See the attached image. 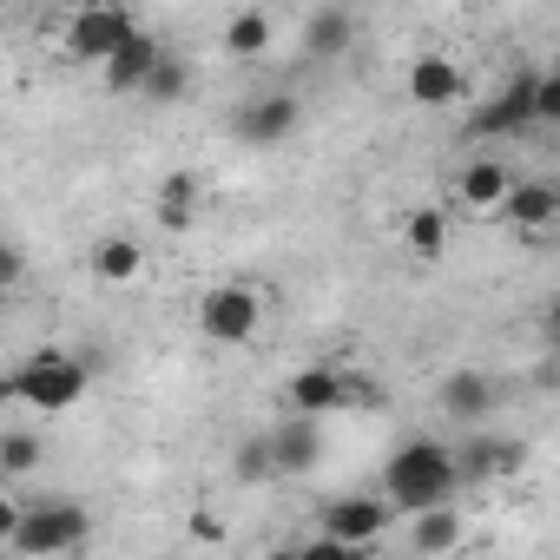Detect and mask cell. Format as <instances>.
Segmentation results:
<instances>
[{
	"mask_svg": "<svg viewBox=\"0 0 560 560\" xmlns=\"http://www.w3.org/2000/svg\"><path fill=\"white\" fill-rule=\"evenodd\" d=\"M8 298H14V291H0V311H8Z\"/></svg>",
	"mask_w": 560,
	"mask_h": 560,
	"instance_id": "obj_32",
	"label": "cell"
},
{
	"mask_svg": "<svg viewBox=\"0 0 560 560\" xmlns=\"http://www.w3.org/2000/svg\"><path fill=\"white\" fill-rule=\"evenodd\" d=\"M231 468H237V481H244V488L277 481V468H270V442H264V435H244V442H237V455H231Z\"/></svg>",
	"mask_w": 560,
	"mask_h": 560,
	"instance_id": "obj_25",
	"label": "cell"
},
{
	"mask_svg": "<svg viewBox=\"0 0 560 560\" xmlns=\"http://www.w3.org/2000/svg\"><path fill=\"white\" fill-rule=\"evenodd\" d=\"M86 383H93L86 357L47 343V350H34V357L14 363V376L0 383V396H14V402H27V409H40V416H60V409H73V402L86 396Z\"/></svg>",
	"mask_w": 560,
	"mask_h": 560,
	"instance_id": "obj_2",
	"label": "cell"
},
{
	"mask_svg": "<svg viewBox=\"0 0 560 560\" xmlns=\"http://www.w3.org/2000/svg\"><path fill=\"white\" fill-rule=\"evenodd\" d=\"M298 126H304L298 93H264V100H244V106L231 113V132H237L244 145H284Z\"/></svg>",
	"mask_w": 560,
	"mask_h": 560,
	"instance_id": "obj_8",
	"label": "cell"
},
{
	"mask_svg": "<svg viewBox=\"0 0 560 560\" xmlns=\"http://www.w3.org/2000/svg\"><path fill=\"white\" fill-rule=\"evenodd\" d=\"M185 93H191V67H185L178 54H165V60L145 73V86H139V100H145V106H178Z\"/></svg>",
	"mask_w": 560,
	"mask_h": 560,
	"instance_id": "obj_21",
	"label": "cell"
},
{
	"mask_svg": "<svg viewBox=\"0 0 560 560\" xmlns=\"http://www.w3.org/2000/svg\"><path fill=\"white\" fill-rule=\"evenodd\" d=\"M402 244L429 264V257H442V244H448V211H435V205H422V211H409L402 218Z\"/></svg>",
	"mask_w": 560,
	"mask_h": 560,
	"instance_id": "obj_22",
	"label": "cell"
},
{
	"mask_svg": "<svg viewBox=\"0 0 560 560\" xmlns=\"http://www.w3.org/2000/svg\"><path fill=\"white\" fill-rule=\"evenodd\" d=\"M284 402H291V416L324 422V416H337V409H350V402H370V389H363V383H350V376H343V370H330V363H311V370H298V376H291Z\"/></svg>",
	"mask_w": 560,
	"mask_h": 560,
	"instance_id": "obj_5",
	"label": "cell"
},
{
	"mask_svg": "<svg viewBox=\"0 0 560 560\" xmlns=\"http://www.w3.org/2000/svg\"><path fill=\"white\" fill-rule=\"evenodd\" d=\"M527 126H534V73H514L501 93H488L468 113V132L475 139H521Z\"/></svg>",
	"mask_w": 560,
	"mask_h": 560,
	"instance_id": "obj_7",
	"label": "cell"
},
{
	"mask_svg": "<svg viewBox=\"0 0 560 560\" xmlns=\"http://www.w3.org/2000/svg\"><path fill=\"white\" fill-rule=\"evenodd\" d=\"M501 211H508V224H521V231H547L553 218H560V191L547 185V178H514L508 185V198H501Z\"/></svg>",
	"mask_w": 560,
	"mask_h": 560,
	"instance_id": "obj_16",
	"label": "cell"
},
{
	"mask_svg": "<svg viewBox=\"0 0 560 560\" xmlns=\"http://www.w3.org/2000/svg\"><path fill=\"white\" fill-rule=\"evenodd\" d=\"M298 553H304V560H370L363 547H343V540H324V534H317V540H298Z\"/></svg>",
	"mask_w": 560,
	"mask_h": 560,
	"instance_id": "obj_27",
	"label": "cell"
},
{
	"mask_svg": "<svg viewBox=\"0 0 560 560\" xmlns=\"http://www.w3.org/2000/svg\"><path fill=\"white\" fill-rule=\"evenodd\" d=\"M191 527H198V540H224V527H218V514H191Z\"/></svg>",
	"mask_w": 560,
	"mask_h": 560,
	"instance_id": "obj_30",
	"label": "cell"
},
{
	"mask_svg": "<svg viewBox=\"0 0 560 560\" xmlns=\"http://www.w3.org/2000/svg\"><path fill=\"white\" fill-rule=\"evenodd\" d=\"M264 442H270V468H277V475H311V468H317V455H324V429H317V422H304V416L277 422Z\"/></svg>",
	"mask_w": 560,
	"mask_h": 560,
	"instance_id": "obj_13",
	"label": "cell"
},
{
	"mask_svg": "<svg viewBox=\"0 0 560 560\" xmlns=\"http://www.w3.org/2000/svg\"><path fill=\"white\" fill-rule=\"evenodd\" d=\"M159 60H165V47H159L145 27H132V34L119 40V54L100 67V80H106V93H139V86H145V73H152Z\"/></svg>",
	"mask_w": 560,
	"mask_h": 560,
	"instance_id": "obj_14",
	"label": "cell"
},
{
	"mask_svg": "<svg viewBox=\"0 0 560 560\" xmlns=\"http://www.w3.org/2000/svg\"><path fill=\"white\" fill-rule=\"evenodd\" d=\"M132 27H139V21H132L126 8H86V14H73V21H67V54H73V60L106 67Z\"/></svg>",
	"mask_w": 560,
	"mask_h": 560,
	"instance_id": "obj_9",
	"label": "cell"
},
{
	"mask_svg": "<svg viewBox=\"0 0 560 560\" xmlns=\"http://www.w3.org/2000/svg\"><path fill=\"white\" fill-rule=\"evenodd\" d=\"M435 402H442L448 422H488V409L501 402V383H494L488 370H448Z\"/></svg>",
	"mask_w": 560,
	"mask_h": 560,
	"instance_id": "obj_12",
	"label": "cell"
},
{
	"mask_svg": "<svg viewBox=\"0 0 560 560\" xmlns=\"http://www.w3.org/2000/svg\"><path fill=\"white\" fill-rule=\"evenodd\" d=\"M14 527H21V501L8 494V481H0V547L14 540Z\"/></svg>",
	"mask_w": 560,
	"mask_h": 560,
	"instance_id": "obj_29",
	"label": "cell"
},
{
	"mask_svg": "<svg viewBox=\"0 0 560 560\" xmlns=\"http://www.w3.org/2000/svg\"><path fill=\"white\" fill-rule=\"evenodd\" d=\"M198 330L211 337V343H250L257 330H264V298L250 291V284H218V291H205L198 298Z\"/></svg>",
	"mask_w": 560,
	"mask_h": 560,
	"instance_id": "obj_4",
	"label": "cell"
},
{
	"mask_svg": "<svg viewBox=\"0 0 560 560\" xmlns=\"http://www.w3.org/2000/svg\"><path fill=\"white\" fill-rule=\"evenodd\" d=\"M317 527H324V540H343V547H363V553H370V547L396 527V514H389L383 494H337Z\"/></svg>",
	"mask_w": 560,
	"mask_h": 560,
	"instance_id": "obj_6",
	"label": "cell"
},
{
	"mask_svg": "<svg viewBox=\"0 0 560 560\" xmlns=\"http://www.w3.org/2000/svg\"><path fill=\"white\" fill-rule=\"evenodd\" d=\"M152 211H159L165 231H191V218H198V178H191V172H172V178L159 185V205H152Z\"/></svg>",
	"mask_w": 560,
	"mask_h": 560,
	"instance_id": "obj_20",
	"label": "cell"
},
{
	"mask_svg": "<svg viewBox=\"0 0 560 560\" xmlns=\"http://www.w3.org/2000/svg\"><path fill=\"white\" fill-rule=\"evenodd\" d=\"M21 277H27V257H21V250H14L8 237H0V291H14Z\"/></svg>",
	"mask_w": 560,
	"mask_h": 560,
	"instance_id": "obj_28",
	"label": "cell"
},
{
	"mask_svg": "<svg viewBox=\"0 0 560 560\" xmlns=\"http://www.w3.org/2000/svg\"><path fill=\"white\" fill-rule=\"evenodd\" d=\"M86 264H93L100 284H132V277L145 270V250H139V237H100L86 250Z\"/></svg>",
	"mask_w": 560,
	"mask_h": 560,
	"instance_id": "obj_17",
	"label": "cell"
},
{
	"mask_svg": "<svg viewBox=\"0 0 560 560\" xmlns=\"http://www.w3.org/2000/svg\"><path fill=\"white\" fill-rule=\"evenodd\" d=\"M350 40H357V21H350L343 8H317V14L304 21V54H311V60L350 54Z\"/></svg>",
	"mask_w": 560,
	"mask_h": 560,
	"instance_id": "obj_18",
	"label": "cell"
},
{
	"mask_svg": "<svg viewBox=\"0 0 560 560\" xmlns=\"http://www.w3.org/2000/svg\"><path fill=\"white\" fill-rule=\"evenodd\" d=\"M270 47V14H231L224 21V54H264Z\"/></svg>",
	"mask_w": 560,
	"mask_h": 560,
	"instance_id": "obj_24",
	"label": "cell"
},
{
	"mask_svg": "<svg viewBox=\"0 0 560 560\" xmlns=\"http://www.w3.org/2000/svg\"><path fill=\"white\" fill-rule=\"evenodd\" d=\"M508 185H514L508 159H468V165L455 172V198H462V211H501Z\"/></svg>",
	"mask_w": 560,
	"mask_h": 560,
	"instance_id": "obj_15",
	"label": "cell"
},
{
	"mask_svg": "<svg viewBox=\"0 0 560 560\" xmlns=\"http://www.w3.org/2000/svg\"><path fill=\"white\" fill-rule=\"evenodd\" d=\"M409 100L416 106H462L468 100V73L448 54H416L409 60Z\"/></svg>",
	"mask_w": 560,
	"mask_h": 560,
	"instance_id": "obj_11",
	"label": "cell"
},
{
	"mask_svg": "<svg viewBox=\"0 0 560 560\" xmlns=\"http://www.w3.org/2000/svg\"><path fill=\"white\" fill-rule=\"evenodd\" d=\"M86 534H93V514L80 501H34V508H21V527L8 547L21 560H67L86 547Z\"/></svg>",
	"mask_w": 560,
	"mask_h": 560,
	"instance_id": "obj_3",
	"label": "cell"
},
{
	"mask_svg": "<svg viewBox=\"0 0 560 560\" xmlns=\"http://www.w3.org/2000/svg\"><path fill=\"white\" fill-rule=\"evenodd\" d=\"M534 126H560V73H534Z\"/></svg>",
	"mask_w": 560,
	"mask_h": 560,
	"instance_id": "obj_26",
	"label": "cell"
},
{
	"mask_svg": "<svg viewBox=\"0 0 560 560\" xmlns=\"http://www.w3.org/2000/svg\"><path fill=\"white\" fill-rule=\"evenodd\" d=\"M47 462V442L34 429H8L0 435V475H34Z\"/></svg>",
	"mask_w": 560,
	"mask_h": 560,
	"instance_id": "obj_23",
	"label": "cell"
},
{
	"mask_svg": "<svg viewBox=\"0 0 560 560\" xmlns=\"http://www.w3.org/2000/svg\"><path fill=\"white\" fill-rule=\"evenodd\" d=\"M448 462H455V481H501L527 462V448L501 442V435H468L462 448H448Z\"/></svg>",
	"mask_w": 560,
	"mask_h": 560,
	"instance_id": "obj_10",
	"label": "cell"
},
{
	"mask_svg": "<svg viewBox=\"0 0 560 560\" xmlns=\"http://www.w3.org/2000/svg\"><path fill=\"white\" fill-rule=\"evenodd\" d=\"M462 534H468V521H462V508H455V501H448V508L416 514V527H409L416 553H455V547H462Z\"/></svg>",
	"mask_w": 560,
	"mask_h": 560,
	"instance_id": "obj_19",
	"label": "cell"
},
{
	"mask_svg": "<svg viewBox=\"0 0 560 560\" xmlns=\"http://www.w3.org/2000/svg\"><path fill=\"white\" fill-rule=\"evenodd\" d=\"M455 462L442 442H402L389 462H383V501L389 514H429V508H448L455 501Z\"/></svg>",
	"mask_w": 560,
	"mask_h": 560,
	"instance_id": "obj_1",
	"label": "cell"
},
{
	"mask_svg": "<svg viewBox=\"0 0 560 560\" xmlns=\"http://www.w3.org/2000/svg\"><path fill=\"white\" fill-rule=\"evenodd\" d=\"M264 560H304V553H298V540H284V547H270Z\"/></svg>",
	"mask_w": 560,
	"mask_h": 560,
	"instance_id": "obj_31",
	"label": "cell"
}]
</instances>
